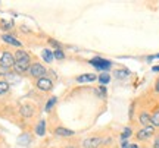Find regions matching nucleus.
I'll list each match as a JSON object with an SVG mask.
<instances>
[{
	"mask_svg": "<svg viewBox=\"0 0 159 148\" xmlns=\"http://www.w3.org/2000/svg\"><path fill=\"white\" fill-rule=\"evenodd\" d=\"M130 137H131V129H130V128H125L124 132H122V135H121L122 141H125L127 138H130Z\"/></svg>",
	"mask_w": 159,
	"mask_h": 148,
	"instance_id": "24",
	"label": "nucleus"
},
{
	"mask_svg": "<svg viewBox=\"0 0 159 148\" xmlns=\"http://www.w3.org/2000/svg\"><path fill=\"white\" fill-rule=\"evenodd\" d=\"M15 65V57L9 51H3V54L0 56V68L9 69Z\"/></svg>",
	"mask_w": 159,
	"mask_h": 148,
	"instance_id": "1",
	"label": "nucleus"
},
{
	"mask_svg": "<svg viewBox=\"0 0 159 148\" xmlns=\"http://www.w3.org/2000/svg\"><path fill=\"white\" fill-rule=\"evenodd\" d=\"M53 57H55V59H59V60H62L63 57H65V54H63V51L61 50V49H56V50L53 51Z\"/></svg>",
	"mask_w": 159,
	"mask_h": 148,
	"instance_id": "22",
	"label": "nucleus"
},
{
	"mask_svg": "<svg viewBox=\"0 0 159 148\" xmlns=\"http://www.w3.org/2000/svg\"><path fill=\"white\" fill-rule=\"evenodd\" d=\"M57 101V98L56 97H52L49 101H47V104H46V112H50V108L55 106V103Z\"/></svg>",
	"mask_w": 159,
	"mask_h": 148,
	"instance_id": "21",
	"label": "nucleus"
},
{
	"mask_svg": "<svg viewBox=\"0 0 159 148\" xmlns=\"http://www.w3.org/2000/svg\"><path fill=\"white\" fill-rule=\"evenodd\" d=\"M153 133H155L153 126L143 128V129H140V131L137 132V139H139V141H146V139H149L150 137H153Z\"/></svg>",
	"mask_w": 159,
	"mask_h": 148,
	"instance_id": "5",
	"label": "nucleus"
},
{
	"mask_svg": "<svg viewBox=\"0 0 159 148\" xmlns=\"http://www.w3.org/2000/svg\"><path fill=\"white\" fill-rule=\"evenodd\" d=\"M155 59H159V53L158 54H155Z\"/></svg>",
	"mask_w": 159,
	"mask_h": 148,
	"instance_id": "31",
	"label": "nucleus"
},
{
	"mask_svg": "<svg viewBox=\"0 0 159 148\" xmlns=\"http://www.w3.org/2000/svg\"><path fill=\"white\" fill-rule=\"evenodd\" d=\"M2 38H3V41H5V43H7V44H11V46L21 47V43H19V41L16 40V38H13L12 35H7V34H5V35H3V37H2Z\"/></svg>",
	"mask_w": 159,
	"mask_h": 148,
	"instance_id": "13",
	"label": "nucleus"
},
{
	"mask_svg": "<svg viewBox=\"0 0 159 148\" xmlns=\"http://www.w3.org/2000/svg\"><path fill=\"white\" fill-rule=\"evenodd\" d=\"M97 79L100 82V85H105V84H108L109 81H111V76L108 74H102L100 76H97Z\"/></svg>",
	"mask_w": 159,
	"mask_h": 148,
	"instance_id": "19",
	"label": "nucleus"
},
{
	"mask_svg": "<svg viewBox=\"0 0 159 148\" xmlns=\"http://www.w3.org/2000/svg\"><path fill=\"white\" fill-rule=\"evenodd\" d=\"M30 60H19V62H15L13 65V69L16 70L18 74H22V72H27L30 69Z\"/></svg>",
	"mask_w": 159,
	"mask_h": 148,
	"instance_id": "7",
	"label": "nucleus"
},
{
	"mask_svg": "<svg viewBox=\"0 0 159 148\" xmlns=\"http://www.w3.org/2000/svg\"><path fill=\"white\" fill-rule=\"evenodd\" d=\"M128 75H130L128 69H115L114 70V78H116V79H125Z\"/></svg>",
	"mask_w": 159,
	"mask_h": 148,
	"instance_id": "12",
	"label": "nucleus"
},
{
	"mask_svg": "<svg viewBox=\"0 0 159 148\" xmlns=\"http://www.w3.org/2000/svg\"><path fill=\"white\" fill-rule=\"evenodd\" d=\"M150 119H152V126L159 128V108H156L153 113L150 114Z\"/></svg>",
	"mask_w": 159,
	"mask_h": 148,
	"instance_id": "16",
	"label": "nucleus"
},
{
	"mask_svg": "<svg viewBox=\"0 0 159 148\" xmlns=\"http://www.w3.org/2000/svg\"><path fill=\"white\" fill-rule=\"evenodd\" d=\"M90 65L91 66H94L96 69H99V70H108V69L112 66V63L109 62V60L102 59V57H94V59H91Z\"/></svg>",
	"mask_w": 159,
	"mask_h": 148,
	"instance_id": "2",
	"label": "nucleus"
},
{
	"mask_svg": "<svg viewBox=\"0 0 159 148\" xmlns=\"http://www.w3.org/2000/svg\"><path fill=\"white\" fill-rule=\"evenodd\" d=\"M13 57H15V62H19V60H30L28 53H27V51H24V50H18Z\"/></svg>",
	"mask_w": 159,
	"mask_h": 148,
	"instance_id": "14",
	"label": "nucleus"
},
{
	"mask_svg": "<svg viewBox=\"0 0 159 148\" xmlns=\"http://www.w3.org/2000/svg\"><path fill=\"white\" fill-rule=\"evenodd\" d=\"M128 148H139V145H137V144H130V147Z\"/></svg>",
	"mask_w": 159,
	"mask_h": 148,
	"instance_id": "29",
	"label": "nucleus"
},
{
	"mask_svg": "<svg viewBox=\"0 0 159 148\" xmlns=\"http://www.w3.org/2000/svg\"><path fill=\"white\" fill-rule=\"evenodd\" d=\"M55 135H56V137H72V135H74V131L66 129V128H56V129H55Z\"/></svg>",
	"mask_w": 159,
	"mask_h": 148,
	"instance_id": "11",
	"label": "nucleus"
},
{
	"mask_svg": "<svg viewBox=\"0 0 159 148\" xmlns=\"http://www.w3.org/2000/svg\"><path fill=\"white\" fill-rule=\"evenodd\" d=\"M9 91V84L6 81H0V95H3Z\"/></svg>",
	"mask_w": 159,
	"mask_h": 148,
	"instance_id": "20",
	"label": "nucleus"
},
{
	"mask_svg": "<svg viewBox=\"0 0 159 148\" xmlns=\"http://www.w3.org/2000/svg\"><path fill=\"white\" fill-rule=\"evenodd\" d=\"M50 44H52V46H55V47H59V44H57V41L50 40Z\"/></svg>",
	"mask_w": 159,
	"mask_h": 148,
	"instance_id": "28",
	"label": "nucleus"
},
{
	"mask_svg": "<svg viewBox=\"0 0 159 148\" xmlns=\"http://www.w3.org/2000/svg\"><path fill=\"white\" fill-rule=\"evenodd\" d=\"M41 56H43V59H44V62H46V63H50L52 60L55 59V57H53V51L47 50V49H44V50H43Z\"/></svg>",
	"mask_w": 159,
	"mask_h": 148,
	"instance_id": "18",
	"label": "nucleus"
},
{
	"mask_svg": "<svg viewBox=\"0 0 159 148\" xmlns=\"http://www.w3.org/2000/svg\"><path fill=\"white\" fill-rule=\"evenodd\" d=\"M103 142V138L100 137H90L84 139V142H83V147L84 148H99L102 145Z\"/></svg>",
	"mask_w": 159,
	"mask_h": 148,
	"instance_id": "4",
	"label": "nucleus"
},
{
	"mask_svg": "<svg viewBox=\"0 0 159 148\" xmlns=\"http://www.w3.org/2000/svg\"><path fill=\"white\" fill-rule=\"evenodd\" d=\"M153 72H159V66H153V69H152Z\"/></svg>",
	"mask_w": 159,
	"mask_h": 148,
	"instance_id": "30",
	"label": "nucleus"
},
{
	"mask_svg": "<svg viewBox=\"0 0 159 148\" xmlns=\"http://www.w3.org/2000/svg\"><path fill=\"white\" fill-rule=\"evenodd\" d=\"M68 148H74V147H68Z\"/></svg>",
	"mask_w": 159,
	"mask_h": 148,
	"instance_id": "32",
	"label": "nucleus"
},
{
	"mask_svg": "<svg viewBox=\"0 0 159 148\" xmlns=\"http://www.w3.org/2000/svg\"><path fill=\"white\" fill-rule=\"evenodd\" d=\"M139 120H140V123H142L144 128L152 126V119H150V114H149L148 112H142V113L139 114Z\"/></svg>",
	"mask_w": 159,
	"mask_h": 148,
	"instance_id": "8",
	"label": "nucleus"
},
{
	"mask_svg": "<svg viewBox=\"0 0 159 148\" xmlns=\"http://www.w3.org/2000/svg\"><path fill=\"white\" fill-rule=\"evenodd\" d=\"M153 148H159V137L155 138V142H153Z\"/></svg>",
	"mask_w": 159,
	"mask_h": 148,
	"instance_id": "25",
	"label": "nucleus"
},
{
	"mask_svg": "<svg viewBox=\"0 0 159 148\" xmlns=\"http://www.w3.org/2000/svg\"><path fill=\"white\" fill-rule=\"evenodd\" d=\"M21 114H22L24 117H31L34 114V108L31 107V106H22L21 107Z\"/></svg>",
	"mask_w": 159,
	"mask_h": 148,
	"instance_id": "15",
	"label": "nucleus"
},
{
	"mask_svg": "<svg viewBox=\"0 0 159 148\" xmlns=\"http://www.w3.org/2000/svg\"><path fill=\"white\" fill-rule=\"evenodd\" d=\"M35 132H37L39 137H43L46 133V122L44 120H40V123L37 125V128H35Z\"/></svg>",
	"mask_w": 159,
	"mask_h": 148,
	"instance_id": "17",
	"label": "nucleus"
},
{
	"mask_svg": "<svg viewBox=\"0 0 159 148\" xmlns=\"http://www.w3.org/2000/svg\"><path fill=\"white\" fill-rule=\"evenodd\" d=\"M130 147V144L127 142V141H122V148H128Z\"/></svg>",
	"mask_w": 159,
	"mask_h": 148,
	"instance_id": "27",
	"label": "nucleus"
},
{
	"mask_svg": "<svg viewBox=\"0 0 159 148\" xmlns=\"http://www.w3.org/2000/svg\"><path fill=\"white\" fill-rule=\"evenodd\" d=\"M31 141H33V138H31L30 133H22V135H19V138H18V144H19V145H22V147L30 145Z\"/></svg>",
	"mask_w": 159,
	"mask_h": 148,
	"instance_id": "10",
	"label": "nucleus"
},
{
	"mask_svg": "<svg viewBox=\"0 0 159 148\" xmlns=\"http://www.w3.org/2000/svg\"><path fill=\"white\" fill-rule=\"evenodd\" d=\"M96 94L97 95H100V97H105V95H106V87L100 85L99 88H96Z\"/></svg>",
	"mask_w": 159,
	"mask_h": 148,
	"instance_id": "23",
	"label": "nucleus"
},
{
	"mask_svg": "<svg viewBox=\"0 0 159 148\" xmlns=\"http://www.w3.org/2000/svg\"><path fill=\"white\" fill-rule=\"evenodd\" d=\"M37 88L41 90V91H50L52 88H53V82L49 78H40L37 81Z\"/></svg>",
	"mask_w": 159,
	"mask_h": 148,
	"instance_id": "6",
	"label": "nucleus"
},
{
	"mask_svg": "<svg viewBox=\"0 0 159 148\" xmlns=\"http://www.w3.org/2000/svg\"><path fill=\"white\" fill-rule=\"evenodd\" d=\"M155 91L159 92V78H158V81H156V84H155Z\"/></svg>",
	"mask_w": 159,
	"mask_h": 148,
	"instance_id": "26",
	"label": "nucleus"
},
{
	"mask_svg": "<svg viewBox=\"0 0 159 148\" xmlns=\"http://www.w3.org/2000/svg\"><path fill=\"white\" fill-rule=\"evenodd\" d=\"M28 70H30V74H31V76H34V78H37V79L44 78L46 68L41 65V63H33V65L30 66Z\"/></svg>",
	"mask_w": 159,
	"mask_h": 148,
	"instance_id": "3",
	"label": "nucleus"
},
{
	"mask_svg": "<svg viewBox=\"0 0 159 148\" xmlns=\"http://www.w3.org/2000/svg\"><path fill=\"white\" fill-rule=\"evenodd\" d=\"M96 79H97V76L94 74H83L77 78V82H93V81H96Z\"/></svg>",
	"mask_w": 159,
	"mask_h": 148,
	"instance_id": "9",
	"label": "nucleus"
}]
</instances>
